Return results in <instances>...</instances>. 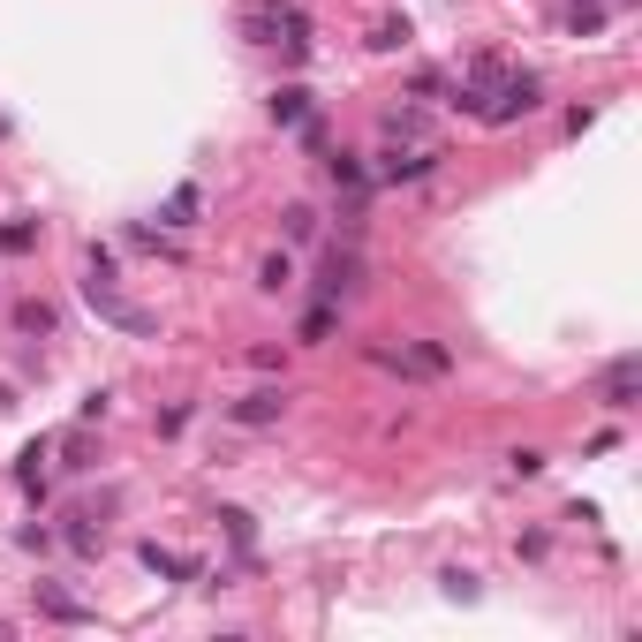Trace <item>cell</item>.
Returning a JSON list of instances; mask_svg holds the SVG:
<instances>
[{
  "mask_svg": "<svg viewBox=\"0 0 642 642\" xmlns=\"http://www.w3.org/2000/svg\"><path fill=\"white\" fill-rule=\"evenodd\" d=\"M144 567H152V575H174V582H189V575H197V567H189L182 552H159V544H144Z\"/></svg>",
  "mask_w": 642,
  "mask_h": 642,
  "instance_id": "cell-8",
  "label": "cell"
},
{
  "mask_svg": "<svg viewBox=\"0 0 642 642\" xmlns=\"http://www.w3.org/2000/svg\"><path fill=\"white\" fill-rule=\"evenodd\" d=\"M431 167H439V152H431V144H401V136H393L386 152H378V174H386V182H423Z\"/></svg>",
  "mask_w": 642,
  "mask_h": 642,
  "instance_id": "cell-2",
  "label": "cell"
},
{
  "mask_svg": "<svg viewBox=\"0 0 642 642\" xmlns=\"http://www.w3.org/2000/svg\"><path fill=\"white\" fill-rule=\"evenodd\" d=\"M31 605L46 612V620H61V627H91V605H84V597H68L61 582H31Z\"/></svg>",
  "mask_w": 642,
  "mask_h": 642,
  "instance_id": "cell-5",
  "label": "cell"
},
{
  "mask_svg": "<svg viewBox=\"0 0 642 642\" xmlns=\"http://www.w3.org/2000/svg\"><path fill=\"white\" fill-rule=\"evenodd\" d=\"M537 99H544L537 76H529V68H507V76H499V91L484 99V121H522V114H537Z\"/></svg>",
  "mask_w": 642,
  "mask_h": 642,
  "instance_id": "cell-1",
  "label": "cell"
},
{
  "mask_svg": "<svg viewBox=\"0 0 642 642\" xmlns=\"http://www.w3.org/2000/svg\"><path fill=\"white\" fill-rule=\"evenodd\" d=\"M325 174H333V182H340V189H363V167H355V159H348V152H333V159H325Z\"/></svg>",
  "mask_w": 642,
  "mask_h": 642,
  "instance_id": "cell-15",
  "label": "cell"
},
{
  "mask_svg": "<svg viewBox=\"0 0 642 642\" xmlns=\"http://www.w3.org/2000/svg\"><path fill=\"white\" fill-rule=\"evenodd\" d=\"M348 288H363V257H355V250H333V257H325V272H318V295H325V303H340Z\"/></svg>",
  "mask_w": 642,
  "mask_h": 642,
  "instance_id": "cell-6",
  "label": "cell"
},
{
  "mask_svg": "<svg viewBox=\"0 0 642 642\" xmlns=\"http://www.w3.org/2000/svg\"><path fill=\"white\" fill-rule=\"evenodd\" d=\"M16 333H53V303H16Z\"/></svg>",
  "mask_w": 642,
  "mask_h": 642,
  "instance_id": "cell-11",
  "label": "cell"
},
{
  "mask_svg": "<svg viewBox=\"0 0 642 642\" xmlns=\"http://www.w3.org/2000/svg\"><path fill=\"white\" fill-rule=\"evenodd\" d=\"M597 393H605V408H635V393H642V355H612L605 378H597Z\"/></svg>",
  "mask_w": 642,
  "mask_h": 642,
  "instance_id": "cell-3",
  "label": "cell"
},
{
  "mask_svg": "<svg viewBox=\"0 0 642 642\" xmlns=\"http://www.w3.org/2000/svg\"><path fill=\"white\" fill-rule=\"evenodd\" d=\"M393 136L423 144V114H416V106H393V114H386V144H393Z\"/></svg>",
  "mask_w": 642,
  "mask_h": 642,
  "instance_id": "cell-10",
  "label": "cell"
},
{
  "mask_svg": "<svg viewBox=\"0 0 642 642\" xmlns=\"http://www.w3.org/2000/svg\"><path fill=\"white\" fill-rule=\"evenodd\" d=\"M167 220H174V227H189V220H197V189H174V204H167Z\"/></svg>",
  "mask_w": 642,
  "mask_h": 642,
  "instance_id": "cell-16",
  "label": "cell"
},
{
  "mask_svg": "<svg viewBox=\"0 0 642 642\" xmlns=\"http://www.w3.org/2000/svg\"><path fill=\"white\" fill-rule=\"evenodd\" d=\"M227 416L250 423V431H265V423L288 416V393H280V386H257V393H242V401H227Z\"/></svg>",
  "mask_w": 642,
  "mask_h": 642,
  "instance_id": "cell-4",
  "label": "cell"
},
{
  "mask_svg": "<svg viewBox=\"0 0 642 642\" xmlns=\"http://www.w3.org/2000/svg\"><path fill=\"white\" fill-rule=\"evenodd\" d=\"M333 325H340V310H333V303H318V310L303 318V340H333Z\"/></svg>",
  "mask_w": 642,
  "mask_h": 642,
  "instance_id": "cell-12",
  "label": "cell"
},
{
  "mask_svg": "<svg viewBox=\"0 0 642 642\" xmlns=\"http://www.w3.org/2000/svg\"><path fill=\"white\" fill-rule=\"evenodd\" d=\"M31 242H38V220H8L0 227V250H31Z\"/></svg>",
  "mask_w": 642,
  "mask_h": 642,
  "instance_id": "cell-14",
  "label": "cell"
},
{
  "mask_svg": "<svg viewBox=\"0 0 642 642\" xmlns=\"http://www.w3.org/2000/svg\"><path fill=\"white\" fill-rule=\"evenodd\" d=\"M288 280H295V257H288V250H272L265 265H257V288H265V295H280Z\"/></svg>",
  "mask_w": 642,
  "mask_h": 642,
  "instance_id": "cell-7",
  "label": "cell"
},
{
  "mask_svg": "<svg viewBox=\"0 0 642 642\" xmlns=\"http://www.w3.org/2000/svg\"><path fill=\"white\" fill-rule=\"evenodd\" d=\"M280 235H288V242H310V235H318V212H310V204H288V212H280Z\"/></svg>",
  "mask_w": 642,
  "mask_h": 642,
  "instance_id": "cell-9",
  "label": "cell"
},
{
  "mask_svg": "<svg viewBox=\"0 0 642 642\" xmlns=\"http://www.w3.org/2000/svg\"><path fill=\"white\" fill-rule=\"evenodd\" d=\"M303 99H310V91H272V121H303Z\"/></svg>",
  "mask_w": 642,
  "mask_h": 642,
  "instance_id": "cell-13",
  "label": "cell"
}]
</instances>
